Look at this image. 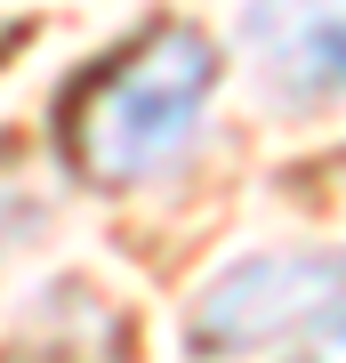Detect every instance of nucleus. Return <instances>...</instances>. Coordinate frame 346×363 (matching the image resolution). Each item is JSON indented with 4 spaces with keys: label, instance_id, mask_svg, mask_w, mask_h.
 I'll use <instances>...</instances> for the list:
<instances>
[{
    "label": "nucleus",
    "instance_id": "nucleus-1",
    "mask_svg": "<svg viewBox=\"0 0 346 363\" xmlns=\"http://www.w3.org/2000/svg\"><path fill=\"white\" fill-rule=\"evenodd\" d=\"M209 89H218V49L193 25H154L137 40H121L113 57H97L73 81L57 113L64 162L89 186H137L202 130Z\"/></svg>",
    "mask_w": 346,
    "mask_h": 363
},
{
    "label": "nucleus",
    "instance_id": "nucleus-4",
    "mask_svg": "<svg viewBox=\"0 0 346 363\" xmlns=\"http://www.w3.org/2000/svg\"><path fill=\"white\" fill-rule=\"evenodd\" d=\"M322 339H330V347H338V355H346V307H338V315H330V323H322Z\"/></svg>",
    "mask_w": 346,
    "mask_h": 363
},
{
    "label": "nucleus",
    "instance_id": "nucleus-3",
    "mask_svg": "<svg viewBox=\"0 0 346 363\" xmlns=\"http://www.w3.org/2000/svg\"><path fill=\"white\" fill-rule=\"evenodd\" d=\"M242 40L282 105L346 97V0H250Z\"/></svg>",
    "mask_w": 346,
    "mask_h": 363
},
{
    "label": "nucleus",
    "instance_id": "nucleus-2",
    "mask_svg": "<svg viewBox=\"0 0 346 363\" xmlns=\"http://www.w3.org/2000/svg\"><path fill=\"white\" fill-rule=\"evenodd\" d=\"M346 307V250H266V259L226 267L202 291L185 339L202 355H258L322 339V323Z\"/></svg>",
    "mask_w": 346,
    "mask_h": 363
}]
</instances>
